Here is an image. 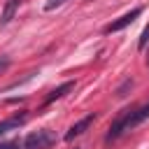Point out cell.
<instances>
[{"mask_svg":"<svg viewBox=\"0 0 149 149\" xmlns=\"http://www.w3.org/2000/svg\"><path fill=\"white\" fill-rule=\"evenodd\" d=\"M0 149H19V142L12 140V142H0Z\"/></svg>","mask_w":149,"mask_h":149,"instance_id":"cell-11","label":"cell"},{"mask_svg":"<svg viewBox=\"0 0 149 149\" xmlns=\"http://www.w3.org/2000/svg\"><path fill=\"white\" fill-rule=\"evenodd\" d=\"M144 119H149V102L133 109V112H123V130H130V128L140 126Z\"/></svg>","mask_w":149,"mask_h":149,"instance_id":"cell-1","label":"cell"},{"mask_svg":"<svg viewBox=\"0 0 149 149\" xmlns=\"http://www.w3.org/2000/svg\"><path fill=\"white\" fill-rule=\"evenodd\" d=\"M147 44H149V26L142 30V35H140V40H137V49L142 51V49H147Z\"/></svg>","mask_w":149,"mask_h":149,"instance_id":"cell-9","label":"cell"},{"mask_svg":"<svg viewBox=\"0 0 149 149\" xmlns=\"http://www.w3.org/2000/svg\"><path fill=\"white\" fill-rule=\"evenodd\" d=\"M147 65H149V56H147Z\"/></svg>","mask_w":149,"mask_h":149,"instance_id":"cell-13","label":"cell"},{"mask_svg":"<svg viewBox=\"0 0 149 149\" xmlns=\"http://www.w3.org/2000/svg\"><path fill=\"white\" fill-rule=\"evenodd\" d=\"M128 88H133V79H126V81L116 88V95H119V98H126V95H128Z\"/></svg>","mask_w":149,"mask_h":149,"instance_id":"cell-8","label":"cell"},{"mask_svg":"<svg viewBox=\"0 0 149 149\" xmlns=\"http://www.w3.org/2000/svg\"><path fill=\"white\" fill-rule=\"evenodd\" d=\"M93 119H95V116H93V114H88V116L79 119V121H77L74 126H70V130L65 133V142H72L74 137H79V135H81V133H84V130H86V128H88V126L93 123Z\"/></svg>","mask_w":149,"mask_h":149,"instance_id":"cell-4","label":"cell"},{"mask_svg":"<svg viewBox=\"0 0 149 149\" xmlns=\"http://www.w3.org/2000/svg\"><path fill=\"white\" fill-rule=\"evenodd\" d=\"M140 14H142V7H133L130 12H126L123 16H119L116 21H112L109 26H105V33H116V30H123V28H126V26H130V23H133Z\"/></svg>","mask_w":149,"mask_h":149,"instance_id":"cell-2","label":"cell"},{"mask_svg":"<svg viewBox=\"0 0 149 149\" xmlns=\"http://www.w3.org/2000/svg\"><path fill=\"white\" fill-rule=\"evenodd\" d=\"M9 68V58H0V72H5Z\"/></svg>","mask_w":149,"mask_h":149,"instance_id":"cell-12","label":"cell"},{"mask_svg":"<svg viewBox=\"0 0 149 149\" xmlns=\"http://www.w3.org/2000/svg\"><path fill=\"white\" fill-rule=\"evenodd\" d=\"M26 119H28V114H19V116H9V119L0 121V135H5V133H9V130H14V128H19V126H23V123H26Z\"/></svg>","mask_w":149,"mask_h":149,"instance_id":"cell-5","label":"cell"},{"mask_svg":"<svg viewBox=\"0 0 149 149\" xmlns=\"http://www.w3.org/2000/svg\"><path fill=\"white\" fill-rule=\"evenodd\" d=\"M72 88H74V81H65V84H61L58 88H54V91H51V93L47 95V100H44V102H47V105H51L54 100H58V98H63V95H65L68 91H72Z\"/></svg>","mask_w":149,"mask_h":149,"instance_id":"cell-7","label":"cell"},{"mask_svg":"<svg viewBox=\"0 0 149 149\" xmlns=\"http://www.w3.org/2000/svg\"><path fill=\"white\" fill-rule=\"evenodd\" d=\"M65 2H68V0H47V2H44V9H47V12H54L56 7L65 5Z\"/></svg>","mask_w":149,"mask_h":149,"instance_id":"cell-10","label":"cell"},{"mask_svg":"<svg viewBox=\"0 0 149 149\" xmlns=\"http://www.w3.org/2000/svg\"><path fill=\"white\" fill-rule=\"evenodd\" d=\"M19 5H21V0H7V2H5L2 14H0V23H2V26H5V23H9V21L14 19V14H16Z\"/></svg>","mask_w":149,"mask_h":149,"instance_id":"cell-6","label":"cell"},{"mask_svg":"<svg viewBox=\"0 0 149 149\" xmlns=\"http://www.w3.org/2000/svg\"><path fill=\"white\" fill-rule=\"evenodd\" d=\"M51 144V135L47 130H35L30 135H26L23 140V149H44Z\"/></svg>","mask_w":149,"mask_h":149,"instance_id":"cell-3","label":"cell"}]
</instances>
